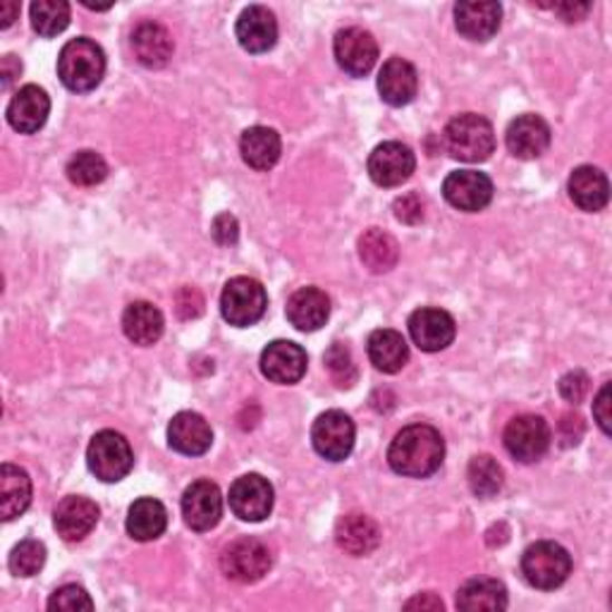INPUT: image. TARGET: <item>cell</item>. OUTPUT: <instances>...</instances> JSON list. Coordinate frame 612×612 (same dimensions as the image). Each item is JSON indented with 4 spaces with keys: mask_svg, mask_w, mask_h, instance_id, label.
Instances as JSON below:
<instances>
[{
    "mask_svg": "<svg viewBox=\"0 0 612 612\" xmlns=\"http://www.w3.org/2000/svg\"><path fill=\"white\" fill-rule=\"evenodd\" d=\"M443 196L457 211H484L493 198V182L486 173L455 171L443 182Z\"/></svg>",
    "mask_w": 612,
    "mask_h": 612,
    "instance_id": "11",
    "label": "cell"
},
{
    "mask_svg": "<svg viewBox=\"0 0 612 612\" xmlns=\"http://www.w3.org/2000/svg\"><path fill=\"white\" fill-rule=\"evenodd\" d=\"M261 373L278 386L300 383L307 373V352L297 342L275 340L261 352Z\"/></svg>",
    "mask_w": 612,
    "mask_h": 612,
    "instance_id": "16",
    "label": "cell"
},
{
    "mask_svg": "<svg viewBox=\"0 0 612 612\" xmlns=\"http://www.w3.org/2000/svg\"><path fill=\"white\" fill-rule=\"evenodd\" d=\"M443 601L436 599L434 593H421L417 599H411L405 603V610H443Z\"/></svg>",
    "mask_w": 612,
    "mask_h": 612,
    "instance_id": "49",
    "label": "cell"
},
{
    "mask_svg": "<svg viewBox=\"0 0 612 612\" xmlns=\"http://www.w3.org/2000/svg\"><path fill=\"white\" fill-rule=\"evenodd\" d=\"M68 177L77 187L101 185V182L108 177V165L101 154L79 152L68 163Z\"/></svg>",
    "mask_w": 612,
    "mask_h": 612,
    "instance_id": "37",
    "label": "cell"
},
{
    "mask_svg": "<svg viewBox=\"0 0 612 612\" xmlns=\"http://www.w3.org/2000/svg\"><path fill=\"white\" fill-rule=\"evenodd\" d=\"M359 259L371 273H388L400 261V246L392 235L371 227L359 240Z\"/></svg>",
    "mask_w": 612,
    "mask_h": 612,
    "instance_id": "33",
    "label": "cell"
},
{
    "mask_svg": "<svg viewBox=\"0 0 612 612\" xmlns=\"http://www.w3.org/2000/svg\"><path fill=\"white\" fill-rule=\"evenodd\" d=\"M230 509L242 522H263L273 509V486L259 474L240 476L230 486Z\"/></svg>",
    "mask_w": 612,
    "mask_h": 612,
    "instance_id": "12",
    "label": "cell"
},
{
    "mask_svg": "<svg viewBox=\"0 0 612 612\" xmlns=\"http://www.w3.org/2000/svg\"><path fill=\"white\" fill-rule=\"evenodd\" d=\"M467 478L476 498H493L503 488V467L490 455H478L469 462Z\"/></svg>",
    "mask_w": 612,
    "mask_h": 612,
    "instance_id": "36",
    "label": "cell"
},
{
    "mask_svg": "<svg viewBox=\"0 0 612 612\" xmlns=\"http://www.w3.org/2000/svg\"><path fill=\"white\" fill-rule=\"evenodd\" d=\"M46 565V545L37 538H25L14 545L8 567L14 576H35Z\"/></svg>",
    "mask_w": 612,
    "mask_h": 612,
    "instance_id": "38",
    "label": "cell"
},
{
    "mask_svg": "<svg viewBox=\"0 0 612 612\" xmlns=\"http://www.w3.org/2000/svg\"><path fill=\"white\" fill-rule=\"evenodd\" d=\"M589 388H591V380L584 371H570L560 378V395L572 405L582 402L589 395Z\"/></svg>",
    "mask_w": 612,
    "mask_h": 612,
    "instance_id": "42",
    "label": "cell"
},
{
    "mask_svg": "<svg viewBox=\"0 0 612 612\" xmlns=\"http://www.w3.org/2000/svg\"><path fill=\"white\" fill-rule=\"evenodd\" d=\"M417 168V156L402 142H383L369 156V175L378 187H400Z\"/></svg>",
    "mask_w": 612,
    "mask_h": 612,
    "instance_id": "10",
    "label": "cell"
},
{
    "mask_svg": "<svg viewBox=\"0 0 612 612\" xmlns=\"http://www.w3.org/2000/svg\"><path fill=\"white\" fill-rule=\"evenodd\" d=\"M132 48H135L137 60L144 68H165L173 58V37L171 31L156 22H142L132 31Z\"/></svg>",
    "mask_w": 612,
    "mask_h": 612,
    "instance_id": "24",
    "label": "cell"
},
{
    "mask_svg": "<svg viewBox=\"0 0 612 612\" xmlns=\"http://www.w3.org/2000/svg\"><path fill=\"white\" fill-rule=\"evenodd\" d=\"M457 608L467 612L478 610H505L507 608V589L498 579L478 576L457 591Z\"/></svg>",
    "mask_w": 612,
    "mask_h": 612,
    "instance_id": "34",
    "label": "cell"
},
{
    "mask_svg": "<svg viewBox=\"0 0 612 612\" xmlns=\"http://www.w3.org/2000/svg\"><path fill=\"white\" fill-rule=\"evenodd\" d=\"M354 421L340 409H330L313 421L311 428V443L328 462H342L350 457L354 448Z\"/></svg>",
    "mask_w": 612,
    "mask_h": 612,
    "instance_id": "9",
    "label": "cell"
},
{
    "mask_svg": "<svg viewBox=\"0 0 612 612\" xmlns=\"http://www.w3.org/2000/svg\"><path fill=\"white\" fill-rule=\"evenodd\" d=\"M333 51L340 68L352 77L369 75L378 60L376 39L369 35V31H363L359 27H347L338 31Z\"/></svg>",
    "mask_w": 612,
    "mask_h": 612,
    "instance_id": "15",
    "label": "cell"
},
{
    "mask_svg": "<svg viewBox=\"0 0 612 612\" xmlns=\"http://www.w3.org/2000/svg\"><path fill=\"white\" fill-rule=\"evenodd\" d=\"M168 443L179 455L198 457L211 450L213 431L202 415H196V411H179L168 426Z\"/></svg>",
    "mask_w": 612,
    "mask_h": 612,
    "instance_id": "20",
    "label": "cell"
},
{
    "mask_svg": "<svg viewBox=\"0 0 612 612\" xmlns=\"http://www.w3.org/2000/svg\"><path fill=\"white\" fill-rule=\"evenodd\" d=\"M31 503V478L14 465L0 467V517L6 522L25 515Z\"/></svg>",
    "mask_w": 612,
    "mask_h": 612,
    "instance_id": "30",
    "label": "cell"
},
{
    "mask_svg": "<svg viewBox=\"0 0 612 612\" xmlns=\"http://www.w3.org/2000/svg\"><path fill=\"white\" fill-rule=\"evenodd\" d=\"M48 610H58V612H77V610H94V601L89 599V593L77 586V584H68L58 589L51 601H48Z\"/></svg>",
    "mask_w": 612,
    "mask_h": 612,
    "instance_id": "40",
    "label": "cell"
},
{
    "mask_svg": "<svg viewBox=\"0 0 612 612\" xmlns=\"http://www.w3.org/2000/svg\"><path fill=\"white\" fill-rule=\"evenodd\" d=\"M570 196L572 202L589 213H599L608 206L610 185L603 171L593 168V165H579L570 177Z\"/></svg>",
    "mask_w": 612,
    "mask_h": 612,
    "instance_id": "27",
    "label": "cell"
},
{
    "mask_svg": "<svg viewBox=\"0 0 612 612\" xmlns=\"http://www.w3.org/2000/svg\"><path fill=\"white\" fill-rule=\"evenodd\" d=\"M445 459V440L428 424H411L395 436L388 450V462L395 474L409 478H426L440 469Z\"/></svg>",
    "mask_w": 612,
    "mask_h": 612,
    "instance_id": "1",
    "label": "cell"
},
{
    "mask_svg": "<svg viewBox=\"0 0 612 612\" xmlns=\"http://www.w3.org/2000/svg\"><path fill=\"white\" fill-rule=\"evenodd\" d=\"M175 309H177V317L182 321L198 319L204 313V297H202V292H198L196 288H182L175 294Z\"/></svg>",
    "mask_w": 612,
    "mask_h": 612,
    "instance_id": "41",
    "label": "cell"
},
{
    "mask_svg": "<svg viewBox=\"0 0 612 612\" xmlns=\"http://www.w3.org/2000/svg\"><path fill=\"white\" fill-rule=\"evenodd\" d=\"M22 72V62L14 60V56H6L3 62H0V75H3V89H10L14 77H20Z\"/></svg>",
    "mask_w": 612,
    "mask_h": 612,
    "instance_id": "48",
    "label": "cell"
},
{
    "mask_svg": "<svg viewBox=\"0 0 612 612\" xmlns=\"http://www.w3.org/2000/svg\"><path fill=\"white\" fill-rule=\"evenodd\" d=\"M106 75L104 48L91 39H72L58 56V77L75 94H87L101 85Z\"/></svg>",
    "mask_w": 612,
    "mask_h": 612,
    "instance_id": "2",
    "label": "cell"
},
{
    "mask_svg": "<svg viewBox=\"0 0 612 612\" xmlns=\"http://www.w3.org/2000/svg\"><path fill=\"white\" fill-rule=\"evenodd\" d=\"M505 142L512 156L532 161L545 154V148L551 146V127L541 115H519L509 123Z\"/></svg>",
    "mask_w": 612,
    "mask_h": 612,
    "instance_id": "18",
    "label": "cell"
},
{
    "mask_svg": "<svg viewBox=\"0 0 612 612\" xmlns=\"http://www.w3.org/2000/svg\"><path fill=\"white\" fill-rule=\"evenodd\" d=\"M330 317V300L319 288H302L288 300V319L290 323L302 330V333H313L326 326Z\"/></svg>",
    "mask_w": 612,
    "mask_h": 612,
    "instance_id": "25",
    "label": "cell"
},
{
    "mask_svg": "<svg viewBox=\"0 0 612 612\" xmlns=\"http://www.w3.org/2000/svg\"><path fill=\"white\" fill-rule=\"evenodd\" d=\"M70 25V6L65 0H37L31 3V27L39 37H58Z\"/></svg>",
    "mask_w": 612,
    "mask_h": 612,
    "instance_id": "35",
    "label": "cell"
},
{
    "mask_svg": "<svg viewBox=\"0 0 612 612\" xmlns=\"http://www.w3.org/2000/svg\"><path fill=\"white\" fill-rule=\"evenodd\" d=\"M271 565L273 555L269 545L250 536L233 541L221 555V570L237 584H256L259 579L269 574Z\"/></svg>",
    "mask_w": 612,
    "mask_h": 612,
    "instance_id": "7",
    "label": "cell"
},
{
    "mask_svg": "<svg viewBox=\"0 0 612 612\" xmlns=\"http://www.w3.org/2000/svg\"><path fill=\"white\" fill-rule=\"evenodd\" d=\"M235 35L240 46L250 54H266L278 41V22L275 14L263 6H250L244 8Z\"/></svg>",
    "mask_w": 612,
    "mask_h": 612,
    "instance_id": "19",
    "label": "cell"
},
{
    "mask_svg": "<svg viewBox=\"0 0 612 612\" xmlns=\"http://www.w3.org/2000/svg\"><path fill=\"white\" fill-rule=\"evenodd\" d=\"M269 297L263 285L254 278L237 275L227 280V285L221 294V311L223 319L230 326L237 328H250L256 321H261L263 313H266Z\"/></svg>",
    "mask_w": 612,
    "mask_h": 612,
    "instance_id": "6",
    "label": "cell"
},
{
    "mask_svg": "<svg viewBox=\"0 0 612 612\" xmlns=\"http://www.w3.org/2000/svg\"><path fill=\"white\" fill-rule=\"evenodd\" d=\"M211 235L221 246L237 244V237H240L237 218L230 216V213H221V216H216V221L211 225Z\"/></svg>",
    "mask_w": 612,
    "mask_h": 612,
    "instance_id": "44",
    "label": "cell"
},
{
    "mask_svg": "<svg viewBox=\"0 0 612 612\" xmlns=\"http://www.w3.org/2000/svg\"><path fill=\"white\" fill-rule=\"evenodd\" d=\"M367 352L373 367L383 373L402 371L409 361L407 340L397 333V330H390V328L373 330L367 342Z\"/></svg>",
    "mask_w": 612,
    "mask_h": 612,
    "instance_id": "28",
    "label": "cell"
},
{
    "mask_svg": "<svg viewBox=\"0 0 612 612\" xmlns=\"http://www.w3.org/2000/svg\"><path fill=\"white\" fill-rule=\"evenodd\" d=\"M163 313L152 302H132L123 313V330L129 342L152 347L163 336Z\"/></svg>",
    "mask_w": 612,
    "mask_h": 612,
    "instance_id": "29",
    "label": "cell"
},
{
    "mask_svg": "<svg viewBox=\"0 0 612 612\" xmlns=\"http://www.w3.org/2000/svg\"><path fill=\"white\" fill-rule=\"evenodd\" d=\"M54 524L58 536L68 543H77L94 532L98 524V507L94 501L81 498V495H70L65 498L54 515Z\"/></svg>",
    "mask_w": 612,
    "mask_h": 612,
    "instance_id": "22",
    "label": "cell"
},
{
    "mask_svg": "<svg viewBox=\"0 0 612 612\" xmlns=\"http://www.w3.org/2000/svg\"><path fill=\"white\" fill-rule=\"evenodd\" d=\"M182 517L194 532H211L213 526H218L223 517L221 488L206 478L194 482L182 495Z\"/></svg>",
    "mask_w": 612,
    "mask_h": 612,
    "instance_id": "14",
    "label": "cell"
},
{
    "mask_svg": "<svg viewBox=\"0 0 612 612\" xmlns=\"http://www.w3.org/2000/svg\"><path fill=\"white\" fill-rule=\"evenodd\" d=\"M336 541L344 553L354 557H367L380 545V528L371 517L352 512V515H344L338 522Z\"/></svg>",
    "mask_w": 612,
    "mask_h": 612,
    "instance_id": "26",
    "label": "cell"
},
{
    "mask_svg": "<svg viewBox=\"0 0 612 612\" xmlns=\"http://www.w3.org/2000/svg\"><path fill=\"white\" fill-rule=\"evenodd\" d=\"M48 113H51L48 94L37 85H27L8 104V123L20 135H35L46 125Z\"/></svg>",
    "mask_w": 612,
    "mask_h": 612,
    "instance_id": "17",
    "label": "cell"
},
{
    "mask_svg": "<svg viewBox=\"0 0 612 612\" xmlns=\"http://www.w3.org/2000/svg\"><path fill=\"white\" fill-rule=\"evenodd\" d=\"M503 8L501 3H457L455 25L462 37L469 41H488L501 29Z\"/></svg>",
    "mask_w": 612,
    "mask_h": 612,
    "instance_id": "23",
    "label": "cell"
},
{
    "mask_svg": "<svg viewBox=\"0 0 612 612\" xmlns=\"http://www.w3.org/2000/svg\"><path fill=\"white\" fill-rule=\"evenodd\" d=\"M165 526H168V509L163 507L161 501L154 498H139L132 503L127 515V534L135 541H156L163 536Z\"/></svg>",
    "mask_w": 612,
    "mask_h": 612,
    "instance_id": "32",
    "label": "cell"
},
{
    "mask_svg": "<svg viewBox=\"0 0 612 612\" xmlns=\"http://www.w3.org/2000/svg\"><path fill=\"white\" fill-rule=\"evenodd\" d=\"M3 29L10 27L14 22V18H18V12H20V6L18 3H12V0H8V3H3Z\"/></svg>",
    "mask_w": 612,
    "mask_h": 612,
    "instance_id": "50",
    "label": "cell"
},
{
    "mask_svg": "<svg viewBox=\"0 0 612 612\" xmlns=\"http://www.w3.org/2000/svg\"><path fill=\"white\" fill-rule=\"evenodd\" d=\"M610 383H605L599 392V397H595V402H593V417L595 421H599L601 426V431L605 436H610V421H612V415H610Z\"/></svg>",
    "mask_w": 612,
    "mask_h": 612,
    "instance_id": "46",
    "label": "cell"
},
{
    "mask_svg": "<svg viewBox=\"0 0 612 612\" xmlns=\"http://www.w3.org/2000/svg\"><path fill=\"white\" fill-rule=\"evenodd\" d=\"M240 152L244 163L254 171H271L283 152L280 135L271 127H250L240 139Z\"/></svg>",
    "mask_w": 612,
    "mask_h": 612,
    "instance_id": "31",
    "label": "cell"
},
{
    "mask_svg": "<svg viewBox=\"0 0 612 612\" xmlns=\"http://www.w3.org/2000/svg\"><path fill=\"white\" fill-rule=\"evenodd\" d=\"M505 450L522 465L538 462L551 448V426L543 417L522 415L515 417L505 428Z\"/></svg>",
    "mask_w": 612,
    "mask_h": 612,
    "instance_id": "8",
    "label": "cell"
},
{
    "mask_svg": "<svg viewBox=\"0 0 612 612\" xmlns=\"http://www.w3.org/2000/svg\"><path fill=\"white\" fill-rule=\"evenodd\" d=\"M378 91L388 106H407L419 91V75L415 65L402 58H390L378 75Z\"/></svg>",
    "mask_w": 612,
    "mask_h": 612,
    "instance_id": "21",
    "label": "cell"
},
{
    "mask_svg": "<svg viewBox=\"0 0 612 612\" xmlns=\"http://www.w3.org/2000/svg\"><path fill=\"white\" fill-rule=\"evenodd\" d=\"M87 465L96 478L106 484H118L135 467V453L123 434L101 431L89 443Z\"/></svg>",
    "mask_w": 612,
    "mask_h": 612,
    "instance_id": "5",
    "label": "cell"
},
{
    "mask_svg": "<svg viewBox=\"0 0 612 612\" xmlns=\"http://www.w3.org/2000/svg\"><path fill=\"white\" fill-rule=\"evenodd\" d=\"M553 10L557 14H562V20H567V22H579L584 18V14L591 10L589 3H562V6H553Z\"/></svg>",
    "mask_w": 612,
    "mask_h": 612,
    "instance_id": "47",
    "label": "cell"
},
{
    "mask_svg": "<svg viewBox=\"0 0 612 612\" xmlns=\"http://www.w3.org/2000/svg\"><path fill=\"white\" fill-rule=\"evenodd\" d=\"M572 557L555 541H538L522 555V574L528 584L541 591H553L567 582Z\"/></svg>",
    "mask_w": 612,
    "mask_h": 612,
    "instance_id": "4",
    "label": "cell"
},
{
    "mask_svg": "<svg viewBox=\"0 0 612 612\" xmlns=\"http://www.w3.org/2000/svg\"><path fill=\"white\" fill-rule=\"evenodd\" d=\"M395 218L405 225H417L424 221V202L419 194H405L395 202Z\"/></svg>",
    "mask_w": 612,
    "mask_h": 612,
    "instance_id": "43",
    "label": "cell"
},
{
    "mask_svg": "<svg viewBox=\"0 0 612 612\" xmlns=\"http://www.w3.org/2000/svg\"><path fill=\"white\" fill-rule=\"evenodd\" d=\"M326 369L330 371V376H333V380L340 388H352V383L357 380L352 352L350 347H344L342 342L330 344V350L326 352Z\"/></svg>",
    "mask_w": 612,
    "mask_h": 612,
    "instance_id": "39",
    "label": "cell"
},
{
    "mask_svg": "<svg viewBox=\"0 0 612 612\" xmlns=\"http://www.w3.org/2000/svg\"><path fill=\"white\" fill-rule=\"evenodd\" d=\"M443 146L457 161L484 163L495 152L493 125L476 113H462L445 125Z\"/></svg>",
    "mask_w": 612,
    "mask_h": 612,
    "instance_id": "3",
    "label": "cell"
},
{
    "mask_svg": "<svg viewBox=\"0 0 612 612\" xmlns=\"http://www.w3.org/2000/svg\"><path fill=\"white\" fill-rule=\"evenodd\" d=\"M407 326H409L411 340H415V344L421 352H440L445 347H450L457 336L455 319L448 311L436 309V307L417 309L409 317Z\"/></svg>",
    "mask_w": 612,
    "mask_h": 612,
    "instance_id": "13",
    "label": "cell"
},
{
    "mask_svg": "<svg viewBox=\"0 0 612 612\" xmlns=\"http://www.w3.org/2000/svg\"><path fill=\"white\" fill-rule=\"evenodd\" d=\"M584 436V421L576 415H565L560 421V440L565 448H572Z\"/></svg>",
    "mask_w": 612,
    "mask_h": 612,
    "instance_id": "45",
    "label": "cell"
}]
</instances>
